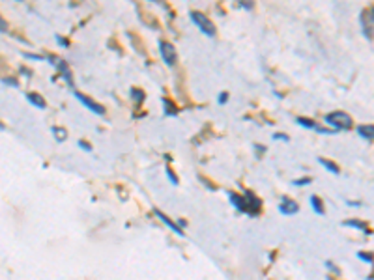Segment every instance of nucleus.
I'll list each match as a JSON object with an SVG mask.
<instances>
[{
    "label": "nucleus",
    "instance_id": "f257e3e1",
    "mask_svg": "<svg viewBox=\"0 0 374 280\" xmlns=\"http://www.w3.org/2000/svg\"><path fill=\"white\" fill-rule=\"evenodd\" d=\"M324 122L328 123V125H332V131H350L352 125H354L352 116L343 112V110H335V112L325 114Z\"/></svg>",
    "mask_w": 374,
    "mask_h": 280
},
{
    "label": "nucleus",
    "instance_id": "f8f14e48",
    "mask_svg": "<svg viewBox=\"0 0 374 280\" xmlns=\"http://www.w3.org/2000/svg\"><path fill=\"white\" fill-rule=\"evenodd\" d=\"M318 163L322 166H325V168H328V170L332 172V174H339V172H341V168H339L337 163H333V161H330V159L318 157Z\"/></svg>",
    "mask_w": 374,
    "mask_h": 280
},
{
    "label": "nucleus",
    "instance_id": "6ab92c4d",
    "mask_svg": "<svg viewBox=\"0 0 374 280\" xmlns=\"http://www.w3.org/2000/svg\"><path fill=\"white\" fill-rule=\"evenodd\" d=\"M167 176L171 177V182L174 183V185H178V177H176V174H174V172H172L169 166H167Z\"/></svg>",
    "mask_w": 374,
    "mask_h": 280
},
{
    "label": "nucleus",
    "instance_id": "a878e982",
    "mask_svg": "<svg viewBox=\"0 0 374 280\" xmlns=\"http://www.w3.org/2000/svg\"><path fill=\"white\" fill-rule=\"evenodd\" d=\"M4 82H6V85H10V86H19L17 80H13V79H4Z\"/></svg>",
    "mask_w": 374,
    "mask_h": 280
},
{
    "label": "nucleus",
    "instance_id": "5701e85b",
    "mask_svg": "<svg viewBox=\"0 0 374 280\" xmlns=\"http://www.w3.org/2000/svg\"><path fill=\"white\" fill-rule=\"evenodd\" d=\"M357 256H359L362 260H365V262H368V263L373 262V258H371V254H365V252H359V254H357Z\"/></svg>",
    "mask_w": 374,
    "mask_h": 280
},
{
    "label": "nucleus",
    "instance_id": "9d476101",
    "mask_svg": "<svg viewBox=\"0 0 374 280\" xmlns=\"http://www.w3.org/2000/svg\"><path fill=\"white\" fill-rule=\"evenodd\" d=\"M26 99H28L34 107H37V109H47V101H45L40 94L31 91V94H26Z\"/></svg>",
    "mask_w": 374,
    "mask_h": 280
},
{
    "label": "nucleus",
    "instance_id": "bb28decb",
    "mask_svg": "<svg viewBox=\"0 0 374 280\" xmlns=\"http://www.w3.org/2000/svg\"><path fill=\"white\" fill-rule=\"evenodd\" d=\"M275 139L287 140V142H289V137H287V134H284V133H277V134H275Z\"/></svg>",
    "mask_w": 374,
    "mask_h": 280
},
{
    "label": "nucleus",
    "instance_id": "39448f33",
    "mask_svg": "<svg viewBox=\"0 0 374 280\" xmlns=\"http://www.w3.org/2000/svg\"><path fill=\"white\" fill-rule=\"evenodd\" d=\"M47 60H49V64H53V66H55L56 69L64 75V79L68 80L69 86H74V79H71V71H69L68 62H64L62 58H58V56H49Z\"/></svg>",
    "mask_w": 374,
    "mask_h": 280
},
{
    "label": "nucleus",
    "instance_id": "2eb2a0df",
    "mask_svg": "<svg viewBox=\"0 0 374 280\" xmlns=\"http://www.w3.org/2000/svg\"><path fill=\"white\" fill-rule=\"evenodd\" d=\"M311 206H313V209L316 213L324 215V204H322V200H320L318 196H311Z\"/></svg>",
    "mask_w": 374,
    "mask_h": 280
},
{
    "label": "nucleus",
    "instance_id": "a211bd4d",
    "mask_svg": "<svg viewBox=\"0 0 374 280\" xmlns=\"http://www.w3.org/2000/svg\"><path fill=\"white\" fill-rule=\"evenodd\" d=\"M131 98L135 99V103H142V101H144V94H142L141 90L133 88V90H131Z\"/></svg>",
    "mask_w": 374,
    "mask_h": 280
},
{
    "label": "nucleus",
    "instance_id": "4468645a",
    "mask_svg": "<svg viewBox=\"0 0 374 280\" xmlns=\"http://www.w3.org/2000/svg\"><path fill=\"white\" fill-rule=\"evenodd\" d=\"M343 225H346V226H356V228H359V230H363V231H371L368 230V225L367 222H363V220H356V219H350V220H344Z\"/></svg>",
    "mask_w": 374,
    "mask_h": 280
},
{
    "label": "nucleus",
    "instance_id": "393cba45",
    "mask_svg": "<svg viewBox=\"0 0 374 280\" xmlns=\"http://www.w3.org/2000/svg\"><path fill=\"white\" fill-rule=\"evenodd\" d=\"M8 30V25H6V21L4 19L0 17V32H6Z\"/></svg>",
    "mask_w": 374,
    "mask_h": 280
},
{
    "label": "nucleus",
    "instance_id": "412c9836",
    "mask_svg": "<svg viewBox=\"0 0 374 280\" xmlns=\"http://www.w3.org/2000/svg\"><path fill=\"white\" fill-rule=\"evenodd\" d=\"M56 42L60 43L62 47H68V45H69L68 40H66V37H62V36H56Z\"/></svg>",
    "mask_w": 374,
    "mask_h": 280
},
{
    "label": "nucleus",
    "instance_id": "20e7f679",
    "mask_svg": "<svg viewBox=\"0 0 374 280\" xmlns=\"http://www.w3.org/2000/svg\"><path fill=\"white\" fill-rule=\"evenodd\" d=\"M244 204H246V213L251 215H257L262 207V200L255 196V193H251V191H247L246 196H244Z\"/></svg>",
    "mask_w": 374,
    "mask_h": 280
},
{
    "label": "nucleus",
    "instance_id": "cd10ccee",
    "mask_svg": "<svg viewBox=\"0 0 374 280\" xmlns=\"http://www.w3.org/2000/svg\"><path fill=\"white\" fill-rule=\"evenodd\" d=\"M4 129H6V125H4V123H0V131H4Z\"/></svg>",
    "mask_w": 374,
    "mask_h": 280
},
{
    "label": "nucleus",
    "instance_id": "9b49d317",
    "mask_svg": "<svg viewBox=\"0 0 374 280\" xmlns=\"http://www.w3.org/2000/svg\"><path fill=\"white\" fill-rule=\"evenodd\" d=\"M228 196H230V204H232L238 211H241V213H246V204H244V196H239L238 193H228Z\"/></svg>",
    "mask_w": 374,
    "mask_h": 280
},
{
    "label": "nucleus",
    "instance_id": "4be33fe9",
    "mask_svg": "<svg viewBox=\"0 0 374 280\" xmlns=\"http://www.w3.org/2000/svg\"><path fill=\"white\" fill-rule=\"evenodd\" d=\"M79 146L83 148V150H86V152H92V146H90L88 142H83V140H79Z\"/></svg>",
    "mask_w": 374,
    "mask_h": 280
},
{
    "label": "nucleus",
    "instance_id": "b1692460",
    "mask_svg": "<svg viewBox=\"0 0 374 280\" xmlns=\"http://www.w3.org/2000/svg\"><path fill=\"white\" fill-rule=\"evenodd\" d=\"M311 183V180L309 177H303V180H298V182H294V185H309Z\"/></svg>",
    "mask_w": 374,
    "mask_h": 280
},
{
    "label": "nucleus",
    "instance_id": "dca6fc26",
    "mask_svg": "<svg viewBox=\"0 0 374 280\" xmlns=\"http://www.w3.org/2000/svg\"><path fill=\"white\" fill-rule=\"evenodd\" d=\"M163 105H165V114L167 116H174L176 114V107H174V103H172L171 99H163Z\"/></svg>",
    "mask_w": 374,
    "mask_h": 280
},
{
    "label": "nucleus",
    "instance_id": "423d86ee",
    "mask_svg": "<svg viewBox=\"0 0 374 280\" xmlns=\"http://www.w3.org/2000/svg\"><path fill=\"white\" fill-rule=\"evenodd\" d=\"M75 98L79 99L80 103L85 105L86 109H90L92 112H96V114H105V109L101 107L99 103H96L94 99H90L88 96H83V94H79V91H75Z\"/></svg>",
    "mask_w": 374,
    "mask_h": 280
},
{
    "label": "nucleus",
    "instance_id": "7ed1b4c3",
    "mask_svg": "<svg viewBox=\"0 0 374 280\" xmlns=\"http://www.w3.org/2000/svg\"><path fill=\"white\" fill-rule=\"evenodd\" d=\"M160 53L163 56V60H165L167 66H174L176 62H178V53L174 49V45L165 40H161L160 42Z\"/></svg>",
    "mask_w": 374,
    "mask_h": 280
},
{
    "label": "nucleus",
    "instance_id": "aec40b11",
    "mask_svg": "<svg viewBox=\"0 0 374 280\" xmlns=\"http://www.w3.org/2000/svg\"><path fill=\"white\" fill-rule=\"evenodd\" d=\"M227 101H228V91H221V96H219V99H217V103L225 105Z\"/></svg>",
    "mask_w": 374,
    "mask_h": 280
},
{
    "label": "nucleus",
    "instance_id": "0eeeda50",
    "mask_svg": "<svg viewBox=\"0 0 374 280\" xmlns=\"http://www.w3.org/2000/svg\"><path fill=\"white\" fill-rule=\"evenodd\" d=\"M363 30H365V36L368 37V42L373 40V8H368L363 12Z\"/></svg>",
    "mask_w": 374,
    "mask_h": 280
},
{
    "label": "nucleus",
    "instance_id": "f3484780",
    "mask_svg": "<svg viewBox=\"0 0 374 280\" xmlns=\"http://www.w3.org/2000/svg\"><path fill=\"white\" fill-rule=\"evenodd\" d=\"M53 134H56V140H64L66 137H68V131L66 129H62V128H53Z\"/></svg>",
    "mask_w": 374,
    "mask_h": 280
},
{
    "label": "nucleus",
    "instance_id": "6e6552de",
    "mask_svg": "<svg viewBox=\"0 0 374 280\" xmlns=\"http://www.w3.org/2000/svg\"><path fill=\"white\" fill-rule=\"evenodd\" d=\"M279 209H281V213L284 215H294L300 211V206H298L294 200H290L287 196H282L281 204H279Z\"/></svg>",
    "mask_w": 374,
    "mask_h": 280
},
{
    "label": "nucleus",
    "instance_id": "f03ea898",
    "mask_svg": "<svg viewBox=\"0 0 374 280\" xmlns=\"http://www.w3.org/2000/svg\"><path fill=\"white\" fill-rule=\"evenodd\" d=\"M191 21H193V23H195V25L198 26V28H201L206 36H210V37L215 36V25L210 21L208 17H206V15H204V13L191 12Z\"/></svg>",
    "mask_w": 374,
    "mask_h": 280
},
{
    "label": "nucleus",
    "instance_id": "ddd939ff",
    "mask_svg": "<svg viewBox=\"0 0 374 280\" xmlns=\"http://www.w3.org/2000/svg\"><path fill=\"white\" fill-rule=\"evenodd\" d=\"M357 133L362 134L363 139L373 140V137H374V128H373V123H368V125H359V128H357Z\"/></svg>",
    "mask_w": 374,
    "mask_h": 280
},
{
    "label": "nucleus",
    "instance_id": "1a4fd4ad",
    "mask_svg": "<svg viewBox=\"0 0 374 280\" xmlns=\"http://www.w3.org/2000/svg\"><path fill=\"white\" fill-rule=\"evenodd\" d=\"M153 213H155V217H160V219L163 220V222H165V225L169 226V228H171V230L176 231V234H178V236H184V230H182V228H180V226H176V222H174V220L169 219V217H167V215L163 213V211H160V209H155V211H153Z\"/></svg>",
    "mask_w": 374,
    "mask_h": 280
}]
</instances>
